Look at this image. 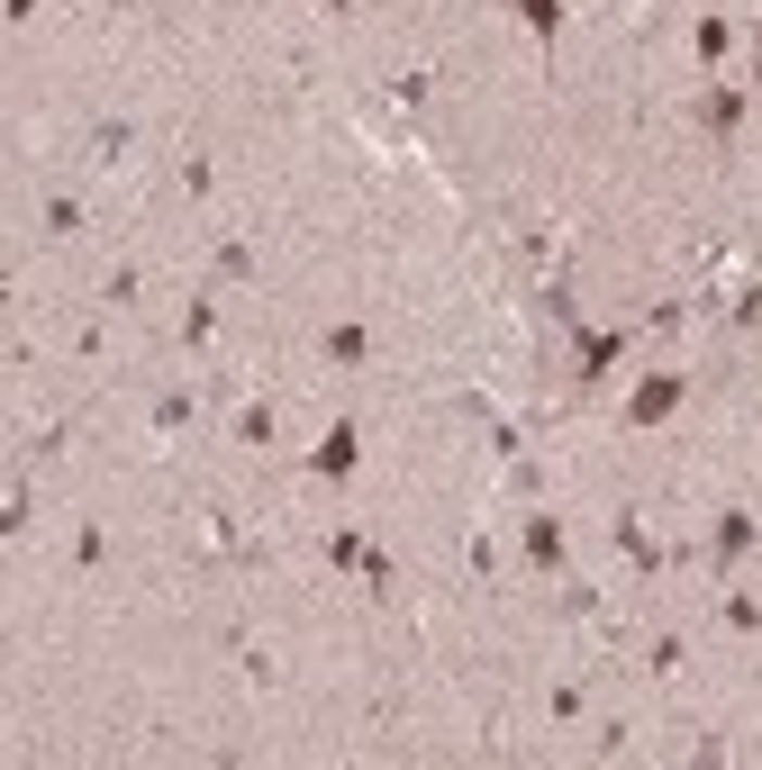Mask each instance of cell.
Wrapping results in <instances>:
<instances>
[{"instance_id":"cell-1","label":"cell","mask_w":762,"mask_h":770,"mask_svg":"<svg viewBox=\"0 0 762 770\" xmlns=\"http://www.w3.org/2000/svg\"><path fill=\"white\" fill-rule=\"evenodd\" d=\"M318 472H354V426H327V445H318Z\"/></svg>"},{"instance_id":"cell-2","label":"cell","mask_w":762,"mask_h":770,"mask_svg":"<svg viewBox=\"0 0 762 770\" xmlns=\"http://www.w3.org/2000/svg\"><path fill=\"white\" fill-rule=\"evenodd\" d=\"M526 553H536L545 572H554V562H563V526H554V517H536V526H526Z\"/></svg>"},{"instance_id":"cell-3","label":"cell","mask_w":762,"mask_h":770,"mask_svg":"<svg viewBox=\"0 0 762 770\" xmlns=\"http://www.w3.org/2000/svg\"><path fill=\"white\" fill-rule=\"evenodd\" d=\"M753 73H762V37H753Z\"/></svg>"}]
</instances>
